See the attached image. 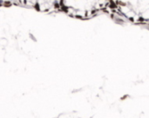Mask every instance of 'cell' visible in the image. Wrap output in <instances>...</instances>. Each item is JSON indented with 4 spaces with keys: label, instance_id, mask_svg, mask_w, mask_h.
I'll list each match as a JSON object with an SVG mask.
<instances>
[{
    "label": "cell",
    "instance_id": "cell-1",
    "mask_svg": "<svg viewBox=\"0 0 149 118\" xmlns=\"http://www.w3.org/2000/svg\"><path fill=\"white\" fill-rule=\"evenodd\" d=\"M48 12H61L80 20H89L101 15H106L113 20H118V1H52Z\"/></svg>",
    "mask_w": 149,
    "mask_h": 118
}]
</instances>
